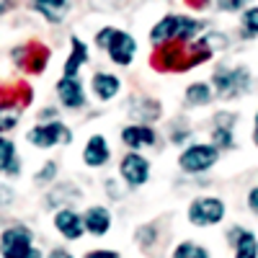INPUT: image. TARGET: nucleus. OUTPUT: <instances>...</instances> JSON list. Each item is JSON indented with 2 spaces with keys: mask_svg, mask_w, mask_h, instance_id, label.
I'll use <instances>...</instances> for the list:
<instances>
[{
  "mask_svg": "<svg viewBox=\"0 0 258 258\" xmlns=\"http://www.w3.org/2000/svg\"><path fill=\"white\" fill-rule=\"evenodd\" d=\"M34 235L26 230V227H8L3 230V235H0V253H3V258H41V253L31 245Z\"/></svg>",
  "mask_w": 258,
  "mask_h": 258,
  "instance_id": "f257e3e1",
  "label": "nucleus"
},
{
  "mask_svg": "<svg viewBox=\"0 0 258 258\" xmlns=\"http://www.w3.org/2000/svg\"><path fill=\"white\" fill-rule=\"evenodd\" d=\"M222 217H225V202L222 199L202 197V199H194L188 204V222L197 227H212V225L222 222Z\"/></svg>",
  "mask_w": 258,
  "mask_h": 258,
  "instance_id": "f03ea898",
  "label": "nucleus"
},
{
  "mask_svg": "<svg viewBox=\"0 0 258 258\" xmlns=\"http://www.w3.org/2000/svg\"><path fill=\"white\" fill-rule=\"evenodd\" d=\"M250 75L245 68H235V70H217L212 75V85L217 91L220 98H235L248 91Z\"/></svg>",
  "mask_w": 258,
  "mask_h": 258,
  "instance_id": "7ed1b4c3",
  "label": "nucleus"
},
{
  "mask_svg": "<svg viewBox=\"0 0 258 258\" xmlns=\"http://www.w3.org/2000/svg\"><path fill=\"white\" fill-rule=\"evenodd\" d=\"M217 158H220V150L214 145H191L178 158V165L186 173H202V170H209L217 163Z\"/></svg>",
  "mask_w": 258,
  "mask_h": 258,
  "instance_id": "20e7f679",
  "label": "nucleus"
},
{
  "mask_svg": "<svg viewBox=\"0 0 258 258\" xmlns=\"http://www.w3.org/2000/svg\"><path fill=\"white\" fill-rule=\"evenodd\" d=\"M26 140L36 147H54V145H68L73 142V132L64 124L59 121H49V124H41V126H34L31 132L26 135Z\"/></svg>",
  "mask_w": 258,
  "mask_h": 258,
  "instance_id": "39448f33",
  "label": "nucleus"
},
{
  "mask_svg": "<svg viewBox=\"0 0 258 258\" xmlns=\"http://www.w3.org/2000/svg\"><path fill=\"white\" fill-rule=\"evenodd\" d=\"M106 52H109V57L116 64H129L137 54V39L132 34L121 31V29H114V36H111L109 44H106Z\"/></svg>",
  "mask_w": 258,
  "mask_h": 258,
  "instance_id": "423d86ee",
  "label": "nucleus"
},
{
  "mask_svg": "<svg viewBox=\"0 0 258 258\" xmlns=\"http://www.w3.org/2000/svg\"><path fill=\"white\" fill-rule=\"evenodd\" d=\"M119 173L129 186H142L150 178V163L137 153H129V155H124V160L119 165Z\"/></svg>",
  "mask_w": 258,
  "mask_h": 258,
  "instance_id": "0eeeda50",
  "label": "nucleus"
},
{
  "mask_svg": "<svg viewBox=\"0 0 258 258\" xmlns=\"http://www.w3.org/2000/svg\"><path fill=\"white\" fill-rule=\"evenodd\" d=\"M57 98H59L62 106H68V109H80V106L85 103V93H83L80 80L64 75V78L57 83Z\"/></svg>",
  "mask_w": 258,
  "mask_h": 258,
  "instance_id": "6e6552de",
  "label": "nucleus"
},
{
  "mask_svg": "<svg viewBox=\"0 0 258 258\" xmlns=\"http://www.w3.org/2000/svg\"><path fill=\"white\" fill-rule=\"evenodd\" d=\"M34 11L49 21V24H59V21L68 18L70 8H73V0H34Z\"/></svg>",
  "mask_w": 258,
  "mask_h": 258,
  "instance_id": "1a4fd4ad",
  "label": "nucleus"
},
{
  "mask_svg": "<svg viewBox=\"0 0 258 258\" xmlns=\"http://www.w3.org/2000/svg\"><path fill=\"white\" fill-rule=\"evenodd\" d=\"M54 227L64 235L68 240H80V235L85 232V222L80 214H75L73 209H59L54 217Z\"/></svg>",
  "mask_w": 258,
  "mask_h": 258,
  "instance_id": "9d476101",
  "label": "nucleus"
},
{
  "mask_svg": "<svg viewBox=\"0 0 258 258\" xmlns=\"http://www.w3.org/2000/svg\"><path fill=\"white\" fill-rule=\"evenodd\" d=\"M155 132L150 129L147 124H129L121 129V142L132 150H140V147H150L155 145Z\"/></svg>",
  "mask_w": 258,
  "mask_h": 258,
  "instance_id": "9b49d317",
  "label": "nucleus"
},
{
  "mask_svg": "<svg viewBox=\"0 0 258 258\" xmlns=\"http://www.w3.org/2000/svg\"><path fill=\"white\" fill-rule=\"evenodd\" d=\"M109 145H106V140L101 137V135H93L91 140H88V145H85V150H83V163L85 165H91V168H101V165H106L109 163Z\"/></svg>",
  "mask_w": 258,
  "mask_h": 258,
  "instance_id": "f8f14e48",
  "label": "nucleus"
},
{
  "mask_svg": "<svg viewBox=\"0 0 258 258\" xmlns=\"http://www.w3.org/2000/svg\"><path fill=\"white\" fill-rule=\"evenodd\" d=\"M176 29H178V13H168L153 26V31H150V41L158 44V47L168 44V41H176Z\"/></svg>",
  "mask_w": 258,
  "mask_h": 258,
  "instance_id": "ddd939ff",
  "label": "nucleus"
},
{
  "mask_svg": "<svg viewBox=\"0 0 258 258\" xmlns=\"http://www.w3.org/2000/svg\"><path fill=\"white\" fill-rule=\"evenodd\" d=\"M83 222H85V230L93 232V235H106L111 227V214L106 207H91L88 212L83 214Z\"/></svg>",
  "mask_w": 258,
  "mask_h": 258,
  "instance_id": "4468645a",
  "label": "nucleus"
},
{
  "mask_svg": "<svg viewBox=\"0 0 258 258\" xmlns=\"http://www.w3.org/2000/svg\"><path fill=\"white\" fill-rule=\"evenodd\" d=\"M70 47H73V52H70L68 62H64V75L75 78L78 70L83 68L85 62H88V44H85L80 36H73V39H70Z\"/></svg>",
  "mask_w": 258,
  "mask_h": 258,
  "instance_id": "2eb2a0df",
  "label": "nucleus"
},
{
  "mask_svg": "<svg viewBox=\"0 0 258 258\" xmlns=\"http://www.w3.org/2000/svg\"><path fill=\"white\" fill-rule=\"evenodd\" d=\"M121 88V83L116 75H106V73H96L93 75V93L101 98V101H111Z\"/></svg>",
  "mask_w": 258,
  "mask_h": 258,
  "instance_id": "dca6fc26",
  "label": "nucleus"
},
{
  "mask_svg": "<svg viewBox=\"0 0 258 258\" xmlns=\"http://www.w3.org/2000/svg\"><path fill=\"white\" fill-rule=\"evenodd\" d=\"M235 258H258V240L250 230H243V235L235 240Z\"/></svg>",
  "mask_w": 258,
  "mask_h": 258,
  "instance_id": "f3484780",
  "label": "nucleus"
},
{
  "mask_svg": "<svg viewBox=\"0 0 258 258\" xmlns=\"http://www.w3.org/2000/svg\"><path fill=\"white\" fill-rule=\"evenodd\" d=\"M212 98H214V93L207 83H194L186 88V103L188 106H207Z\"/></svg>",
  "mask_w": 258,
  "mask_h": 258,
  "instance_id": "a211bd4d",
  "label": "nucleus"
},
{
  "mask_svg": "<svg viewBox=\"0 0 258 258\" xmlns=\"http://www.w3.org/2000/svg\"><path fill=\"white\" fill-rule=\"evenodd\" d=\"M0 170H8V173H18L16 145H13V140H6V137H0Z\"/></svg>",
  "mask_w": 258,
  "mask_h": 258,
  "instance_id": "6ab92c4d",
  "label": "nucleus"
},
{
  "mask_svg": "<svg viewBox=\"0 0 258 258\" xmlns=\"http://www.w3.org/2000/svg\"><path fill=\"white\" fill-rule=\"evenodd\" d=\"M21 121V106L18 103H0V132H11Z\"/></svg>",
  "mask_w": 258,
  "mask_h": 258,
  "instance_id": "aec40b11",
  "label": "nucleus"
},
{
  "mask_svg": "<svg viewBox=\"0 0 258 258\" xmlns=\"http://www.w3.org/2000/svg\"><path fill=\"white\" fill-rule=\"evenodd\" d=\"M173 258H209V253H207V248L186 240V243H181V245L173 250Z\"/></svg>",
  "mask_w": 258,
  "mask_h": 258,
  "instance_id": "412c9836",
  "label": "nucleus"
},
{
  "mask_svg": "<svg viewBox=\"0 0 258 258\" xmlns=\"http://www.w3.org/2000/svg\"><path fill=\"white\" fill-rule=\"evenodd\" d=\"M240 21H243L245 36H258V6L243 8V13H240Z\"/></svg>",
  "mask_w": 258,
  "mask_h": 258,
  "instance_id": "4be33fe9",
  "label": "nucleus"
},
{
  "mask_svg": "<svg viewBox=\"0 0 258 258\" xmlns=\"http://www.w3.org/2000/svg\"><path fill=\"white\" fill-rule=\"evenodd\" d=\"M212 142H214V147H217V150L232 147V132H230V126H220L217 124V129H214V135H212Z\"/></svg>",
  "mask_w": 258,
  "mask_h": 258,
  "instance_id": "5701e85b",
  "label": "nucleus"
},
{
  "mask_svg": "<svg viewBox=\"0 0 258 258\" xmlns=\"http://www.w3.org/2000/svg\"><path fill=\"white\" fill-rule=\"evenodd\" d=\"M250 0H214V6H217L222 13H238L243 8H248Z\"/></svg>",
  "mask_w": 258,
  "mask_h": 258,
  "instance_id": "b1692460",
  "label": "nucleus"
},
{
  "mask_svg": "<svg viewBox=\"0 0 258 258\" xmlns=\"http://www.w3.org/2000/svg\"><path fill=\"white\" fill-rule=\"evenodd\" d=\"M54 173H57V163H47V165L36 173V183H47V181H52Z\"/></svg>",
  "mask_w": 258,
  "mask_h": 258,
  "instance_id": "393cba45",
  "label": "nucleus"
},
{
  "mask_svg": "<svg viewBox=\"0 0 258 258\" xmlns=\"http://www.w3.org/2000/svg\"><path fill=\"white\" fill-rule=\"evenodd\" d=\"M111 36H114V26H103V29L96 34V44H98L101 49H106V44L111 41Z\"/></svg>",
  "mask_w": 258,
  "mask_h": 258,
  "instance_id": "a878e982",
  "label": "nucleus"
},
{
  "mask_svg": "<svg viewBox=\"0 0 258 258\" xmlns=\"http://www.w3.org/2000/svg\"><path fill=\"white\" fill-rule=\"evenodd\" d=\"M85 258H119L116 250H91V253H85Z\"/></svg>",
  "mask_w": 258,
  "mask_h": 258,
  "instance_id": "bb28decb",
  "label": "nucleus"
},
{
  "mask_svg": "<svg viewBox=\"0 0 258 258\" xmlns=\"http://www.w3.org/2000/svg\"><path fill=\"white\" fill-rule=\"evenodd\" d=\"M248 207H250L253 214H258V186H253L250 194H248Z\"/></svg>",
  "mask_w": 258,
  "mask_h": 258,
  "instance_id": "cd10ccee",
  "label": "nucleus"
},
{
  "mask_svg": "<svg viewBox=\"0 0 258 258\" xmlns=\"http://www.w3.org/2000/svg\"><path fill=\"white\" fill-rule=\"evenodd\" d=\"M49 258H73V255H70L68 250H62V248H57V250H52V253H49Z\"/></svg>",
  "mask_w": 258,
  "mask_h": 258,
  "instance_id": "c85d7f7f",
  "label": "nucleus"
},
{
  "mask_svg": "<svg viewBox=\"0 0 258 258\" xmlns=\"http://www.w3.org/2000/svg\"><path fill=\"white\" fill-rule=\"evenodd\" d=\"M11 6H13V0H0V16H3L6 11H11Z\"/></svg>",
  "mask_w": 258,
  "mask_h": 258,
  "instance_id": "c756f323",
  "label": "nucleus"
},
{
  "mask_svg": "<svg viewBox=\"0 0 258 258\" xmlns=\"http://www.w3.org/2000/svg\"><path fill=\"white\" fill-rule=\"evenodd\" d=\"M11 197H13L11 191H0V204H8V202H11Z\"/></svg>",
  "mask_w": 258,
  "mask_h": 258,
  "instance_id": "7c9ffc66",
  "label": "nucleus"
},
{
  "mask_svg": "<svg viewBox=\"0 0 258 258\" xmlns=\"http://www.w3.org/2000/svg\"><path fill=\"white\" fill-rule=\"evenodd\" d=\"M253 142L258 145V114H255V132H253Z\"/></svg>",
  "mask_w": 258,
  "mask_h": 258,
  "instance_id": "2f4dec72",
  "label": "nucleus"
}]
</instances>
